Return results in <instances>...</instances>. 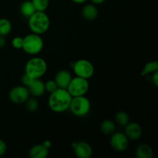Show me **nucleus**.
I'll return each mask as SVG.
<instances>
[{"instance_id": "obj_1", "label": "nucleus", "mask_w": 158, "mask_h": 158, "mask_svg": "<svg viewBox=\"0 0 158 158\" xmlns=\"http://www.w3.org/2000/svg\"><path fill=\"white\" fill-rule=\"evenodd\" d=\"M73 97L66 89L57 88L49 95V106L55 113H63L69 110Z\"/></svg>"}, {"instance_id": "obj_2", "label": "nucleus", "mask_w": 158, "mask_h": 158, "mask_svg": "<svg viewBox=\"0 0 158 158\" xmlns=\"http://www.w3.org/2000/svg\"><path fill=\"white\" fill-rule=\"evenodd\" d=\"M28 25L30 30L33 33L38 35L45 33L50 26V20L45 12L35 11L29 18H28Z\"/></svg>"}, {"instance_id": "obj_3", "label": "nucleus", "mask_w": 158, "mask_h": 158, "mask_svg": "<svg viewBox=\"0 0 158 158\" xmlns=\"http://www.w3.org/2000/svg\"><path fill=\"white\" fill-rule=\"evenodd\" d=\"M47 71V63L41 57H33L26 63L25 74L32 79H40Z\"/></svg>"}, {"instance_id": "obj_4", "label": "nucleus", "mask_w": 158, "mask_h": 158, "mask_svg": "<svg viewBox=\"0 0 158 158\" xmlns=\"http://www.w3.org/2000/svg\"><path fill=\"white\" fill-rule=\"evenodd\" d=\"M44 43L40 35L30 33L23 37V44L22 49L29 55H37L43 49Z\"/></svg>"}, {"instance_id": "obj_5", "label": "nucleus", "mask_w": 158, "mask_h": 158, "mask_svg": "<svg viewBox=\"0 0 158 158\" xmlns=\"http://www.w3.org/2000/svg\"><path fill=\"white\" fill-rule=\"evenodd\" d=\"M90 107V101L84 95L73 97L69 109L76 117H83L89 114Z\"/></svg>"}, {"instance_id": "obj_6", "label": "nucleus", "mask_w": 158, "mask_h": 158, "mask_svg": "<svg viewBox=\"0 0 158 158\" xmlns=\"http://www.w3.org/2000/svg\"><path fill=\"white\" fill-rule=\"evenodd\" d=\"M66 89L73 97L84 96L89 89V82L86 79L75 77L72 78Z\"/></svg>"}, {"instance_id": "obj_7", "label": "nucleus", "mask_w": 158, "mask_h": 158, "mask_svg": "<svg viewBox=\"0 0 158 158\" xmlns=\"http://www.w3.org/2000/svg\"><path fill=\"white\" fill-rule=\"evenodd\" d=\"M73 70L77 77L89 80L94 74V66L87 60L81 59L77 60L73 65Z\"/></svg>"}, {"instance_id": "obj_8", "label": "nucleus", "mask_w": 158, "mask_h": 158, "mask_svg": "<svg viewBox=\"0 0 158 158\" xmlns=\"http://www.w3.org/2000/svg\"><path fill=\"white\" fill-rule=\"evenodd\" d=\"M29 89L25 86H17L12 88L9 94V100L15 104H22L26 103L29 99Z\"/></svg>"}, {"instance_id": "obj_9", "label": "nucleus", "mask_w": 158, "mask_h": 158, "mask_svg": "<svg viewBox=\"0 0 158 158\" xmlns=\"http://www.w3.org/2000/svg\"><path fill=\"white\" fill-rule=\"evenodd\" d=\"M110 143V146L114 151L118 152H123L125 150L127 149L129 146V139L127 137L125 134L117 132L111 134Z\"/></svg>"}, {"instance_id": "obj_10", "label": "nucleus", "mask_w": 158, "mask_h": 158, "mask_svg": "<svg viewBox=\"0 0 158 158\" xmlns=\"http://www.w3.org/2000/svg\"><path fill=\"white\" fill-rule=\"evenodd\" d=\"M75 155L78 158H89L93 154V148L88 143L84 141L73 143Z\"/></svg>"}, {"instance_id": "obj_11", "label": "nucleus", "mask_w": 158, "mask_h": 158, "mask_svg": "<svg viewBox=\"0 0 158 158\" xmlns=\"http://www.w3.org/2000/svg\"><path fill=\"white\" fill-rule=\"evenodd\" d=\"M124 129V134L129 140H137L142 135V128L140 124L136 122L128 123Z\"/></svg>"}, {"instance_id": "obj_12", "label": "nucleus", "mask_w": 158, "mask_h": 158, "mask_svg": "<svg viewBox=\"0 0 158 158\" xmlns=\"http://www.w3.org/2000/svg\"><path fill=\"white\" fill-rule=\"evenodd\" d=\"M29 94L34 97H40L44 94L45 84L40 79H33L30 84L27 86Z\"/></svg>"}, {"instance_id": "obj_13", "label": "nucleus", "mask_w": 158, "mask_h": 158, "mask_svg": "<svg viewBox=\"0 0 158 158\" xmlns=\"http://www.w3.org/2000/svg\"><path fill=\"white\" fill-rule=\"evenodd\" d=\"M72 78V75L69 71L66 70V69H62L56 74L54 80L59 88L66 89Z\"/></svg>"}, {"instance_id": "obj_14", "label": "nucleus", "mask_w": 158, "mask_h": 158, "mask_svg": "<svg viewBox=\"0 0 158 158\" xmlns=\"http://www.w3.org/2000/svg\"><path fill=\"white\" fill-rule=\"evenodd\" d=\"M31 158H46L49 155V149L43 144H35L29 151Z\"/></svg>"}, {"instance_id": "obj_15", "label": "nucleus", "mask_w": 158, "mask_h": 158, "mask_svg": "<svg viewBox=\"0 0 158 158\" xmlns=\"http://www.w3.org/2000/svg\"><path fill=\"white\" fill-rule=\"evenodd\" d=\"M82 15L86 20L96 19L98 16V9L94 4H86L82 9Z\"/></svg>"}, {"instance_id": "obj_16", "label": "nucleus", "mask_w": 158, "mask_h": 158, "mask_svg": "<svg viewBox=\"0 0 158 158\" xmlns=\"http://www.w3.org/2000/svg\"><path fill=\"white\" fill-rule=\"evenodd\" d=\"M135 154L137 158H151L154 154V151L149 144L142 143L137 148Z\"/></svg>"}, {"instance_id": "obj_17", "label": "nucleus", "mask_w": 158, "mask_h": 158, "mask_svg": "<svg viewBox=\"0 0 158 158\" xmlns=\"http://www.w3.org/2000/svg\"><path fill=\"white\" fill-rule=\"evenodd\" d=\"M35 12L32 1H25L20 6V12L26 18H29Z\"/></svg>"}, {"instance_id": "obj_18", "label": "nucleus", "mask_w": 158, "mask_h": 158, "mask_svg": "<svg viewBox=\"0 0 158 158\" xmlns=\"http://www.w3.org/2000/svg\"><path fill=\"white\" fill-rule=\"evenodd\" d=\"M100 130L106 135H111L115 132L116 124L113 120H105L100 125Z\"/></svg>"}, {"instance_id": "obj_19", "label": "nucleus", "mask_w": 158, "mask_h": 158, "mask_svg": "<svg viewBox=\"0 0 158 158\" xmlns=\"http://www.w3.org/2000/svg\"><path fill=\"white\" fill-rule=\"evenodd\" d=\"M11 30H12L11 22L7 19H0V35L6 36L10 33Z\"/></svg>"}, {"instance_id": "obj_20", "label": "nucleus", "mask_w": 158, "mask_h": 158, "mask_svg": "<svg viewBox=\"0 0 158 158\" xmlns=\"http://www.w3.org/2000/svg\"><path fill=\"white\" fill-rule=\"evenodd\" d=\"M115 120H116V122H117L119 125L124 127L129 123L130 117H129V115H128V114H127L126 112L120 111V112H118L117 114H116Z\"/></svg>"}, {"instance_id": "obj_21", "label": "nucleus", "mask_w": 158, "mask_h": 158, "mask_svg": "<svg viewBox=\"0 0 158 158\" xmlns=\"http://www.w3.org/2000/svg\"><path fill=\"white\" fill-rule=\"evenodd\" d=\"M158 70V63L157 61H151L146 63L143 67V71L141 73L142 76H145L147 74L153 73Z\"/></svg>"}, {"instance_id": "obj_22", "label": "nucleus", "mask_w": 158, "mask_h": 158, "mask_svg": "<svg viewBox=\"0 0 158 158\" xmlns=\"http://www.w3.org/2000/svg\"><path fill=\"white\" fill-rule=\"evenodd\" d=\"M35 11L45 12L49 6V0H31Z\"/></svg>"}, {"instance_id": "obj_23", "label": "nucleus", "mask_w": 158, "mask_h": 158, "mask_svg": "<svg viewBox=\"0 0 158 158\" xmlns=\"http://www.w3.org/2000/svg\"><path fill=\"white\" fill-rule=\"evenodd\" d=\"M26 107L29 112H35L38 110L39 108V102L38 100H36L34 97H32V98L28 99L26 101Z\"/></svg>"}, {"instance_id": "obj_24", "label": "nucleus", "mask_w": 158, "mask_h": 158, "mask_svg": "<svg viewBox=\"0 0 158 158\" xmlns=\"http://www.w3.org/2000/svg\"><path fill=\"white\" fill-rule=\"evenodd\" d=\"M44 84L45 90H46V92L49 93V94H51V93H52L53 91H55L57 88H59L58 86H57V84L56 83L55 80H48L46 83H44Z\"/></svg>"}, {"instance_id": "obj_25", "label": "nucleus", "mask_w": 158, "mask_h": 158, "mask_svg": "<svg viewBox=\"0 0 158 158\" xmlns=\"http://www.w3.org/2000/svg\"><path fill=\"white\" fill-rule=\"evenodd\" d=\"M23 38L20 36H16L12 40V45L15 49H21L23 48Z\"/></svg>"}, {"instance_id": "obj_26", "label": "nucleus", "mask_w": 158, "mask_h": 158, "mask_svg": "<svg viewBox=\"0 0 158 158\" xmlns=\"http://www.w3.org/2000/svg\"><path fill=\"white\" fill-rule=\"evenodd\" d=\"M32 80H33V79H32L31 77H29V76H27L26 74L24 73V75L22 77V83H23V86L27 87V86L30 84V83L32 82Z\"/></svg>"}, {"instance_id": "obj_27", "label": "nucleus", "mask_w": 158, "mask_h": 158, "mask_svg": "<svg viewBox=\"0 0 158 158\" xmlns=\"http://www.w3.org/2000/svg\"><path fill=\"white\" fill-rule=\"evenodd\" d=\"M6 150H7L6 143L2 140L0 139V157H2V156H3L6 154Z\"/></svg>"}, {"instance_id": "obj_28", "label": "nucleus", "mask_w": 158, "mask_h": 158, "mask_svg": "<svg viewBox=\"0 0 158 158\" xmlns=\"http://www.w3.org/2000/svg\"><path fill=\"white\" fill-rule=\"evenodd\" d=\"M152 83L155 86H158V70L153 73L152 76Z\"/></svg>"}, {"instance_id": "obj_29", "label": "nucleus", "mask_w": 158, "mask_h": 158, "mask_svg": "<svg viewBox=\"0 0 158 158\" xmlns=\"http://www.w3.org/2000/svg\"><path fill=\"white\" fill-rule=\"evenodd\" d=\"M5 45H6V39H5V36L0 35V48L4 47Z\"/></svg>"}, {"instance_id": "obj_30", "label": "nucleus", "mask_w": 158, "mask_h": 158, "mask_svg": "<svg viewBox=\"0 0 158 158\" xmlns=\"http://www.w3.org/2000/svg\"><path fill=\"white\" fill-rule=\"evenodd\" d=\"M43 144L44 145L46 148H48V149H49V148H50V147L52 146V143H51V141L50 140H45V141L43 142Z\"/></svg>"}, {"instance_id": "obj_31", "label": "nucleus", "mask_w": 158, "mask_h": 158, "mask_svg": "<svg viewBox=\"0 0 158 158\" xmlns=\"http://www.w3.org/2000/svg\"><path fill=\"white\" fill-rule=\"evenodd\" d=\"M90 2L94 5H100L104 2L105 0H90Z\"/></svg>"}, {"instance_id": "obj_32", "label": "nucleus", "mask_w": 158, "mask_h": 158, "mask_svg": "<svg viewBox=\"0 0 158 158\" xmlns=\"http://www.w3.org/2000/svg\"><path fill=\"white\" fill-rule=\"evenodd\" d=\"M73 2L75 3H77V4H82V3H84L86 2L87 0H72Z\"/></svg>"}]
</instances>
